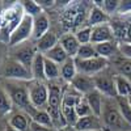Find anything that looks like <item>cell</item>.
<instances>
[{
    "mask_svg": "<svg viewBox=\"0 0 131 131\" xmlns=\"http://www.w3.org/2000/svg\"><path fill=\"white\" fill-rule=\"evenodd\" d=\"M115 101H117V105H118V109H119V113L123 117L126 123L131 127V105L128 102V98L117 97Z\"/></svg>",
    "mask_w": 131,
    "mask_h": 131,
    "instance_id": "obj_30",
    "label": "cell"
},
{
    "mask_svg": "<svg viewBox=\"0 0 131 131\" xmlns=\"http://www.w3.org/2000/svg\"><path fill=\"white\" fill-rule=\"evenodd\" d=\"M128 102H130V105H131V96L128 97Z\"/></svg>",
    "mask_w": 131,
    "mask_h": 131,
    "instance_id": "obj_43",
    "label": "cell"
},
{
    "mask_svg": "<svg viewBox=\"0 0 131 131\" xmlns=\"http://www.w3.org/2000/svg\"><path fill=\"white\" fill-rule=\"evenodd\" d=\"M72 128L75 131H101L102 130V122H101V118L91 114L88 117L79 118L76 125Z\"/></svg>",
    "mask_w": 131,
    "mask_h": 131,
    "instance_id": "obj_16",
    "label": "cell"
},
{
    "mask_svg": "<svg viewBox=\"0 0 131 131\" xmlns=\"http://www.w3.org/2000/svg\"><path fill=\"white\" fill-rule=\"evenodd\" d=\"M59 45L64 49V51L67 52V55L70 58H73V59L76 58L78 51L80 49V43L73 33H66V34H63L59 38Z\"/></svg>",
    "mask_w": 131,
    "mask_h": 131,
    "instance_id": "obj_17",
    "label": "cell"
},
{
    "mask_svg": "<svg viewBox=\"0 0 131 131\" xmlns=\"http://www.w3.org/2000/svg\"><path fill=\"white\" fill-rule=\"evenodd\" d=\"M118 49H119V55L131 59V42H121L118 45Z\"/></svg>",
    "mask_w": 131,
    "mask_h": 131,
    "instance_id": "obj_36",
    "label": "cell"
},
{
    "mask_svg": "<svg viewBox=\"0 0 131 131\" xmlns=\"http://www.w3.org/2000/svg\"><path fill=\"white\" fill-rule=\"evenodd\" d=\"M96 57H98V55L94 49V45L88 43V45H80V49H79L78 55H76L75 59H92Z\"/></svg>",
    "mask_w": 131,
    "mask_h": 131,
    "instance_id": "obj_32",
    "label": "cell"
},
{
    "mask_svg": "<svg viewBox=\"0 0 131 131\" xmlns=\"http://www.w3.org/2000/svg\"><path fill=\"white\" fill-rule=\"evenodd\" d=\"M101 122H102V130L106 131H125L127 127H130L119 113L115 98L114 100L105 98L101 114Z\"/></svg>",
    "mask_w": 131,
    "mask_h": 131,
    "instance_id": "obj_3",
    "label": "cell"
},
{
    "mask_svg": "<svg viewBox=\"0 0 131 131\" xmlns=\"http://www.w3.org/2000/svg\"><path fill=\"white\" fill-rule=\"evenodd\" d=\"M88 15L85 9V4L80 2H68L62 13V21L68 28H78Z\"/></svg>",
    "mask_w": 131,
    "mask_h": 131,
    "instance_id": "obj_7",
    "label": "cell"
},
{
    "mask_svg": "<svg viewBox=\"0 0 131 131\" xmlns=\"http://www.w3.org/2000/svg\"><path fill=\"white\" fill-rule=\"evenodd\" d=\"M45 76L46 81H58L60 79V66L45 58Z\"/></svg>",
    "mask_w": 131,
    "mask_h": 131,
    "instance_id": "obj_29",
    "label": "cell"
},
{
    "mask_svg": "<svg viewBox=\"0 0 131 131\" xmlns=\"http://www.w3.org/2000/svg\"><path fill=\"white\" fill-rule=\"evenodd\" d=\"M29 131H59V130L51 128V127H46V126H42V125H38V123H36V122L31 121V125H30Z\"/></svg>",
    "mask_w": 131,
    "mask_h": 131,
    "instance_id": "obj_38",
    "label": "cell"
},
{
    "mask_svg": "<svg viewBox=\"0 0 131 131\" xmlns=\"http://www.w3.org/2000/svg\"><path fill=\"white\" fill-rule=\"evenodd\" d=\"M31 75H33V80L46 81V76H45V55L41 54V52H37L34 60H33Z\"/></svg>",
    "mask_w": 131,
    "mask_h": 131,
    "instance_id": "obj_23",
    "label": "cell"
},
{
    "mask_svg": "<svg viewBox=\"0 0 131 131\" xmlns=\"http://www.w3.org/2000/svg\"><path fill=\"white\" fill-rule=\"evenodd\" d=\"M20 4H21V7H23V9H24V13L28 15V16H30V17H33V18L39 16L42 12H45V10L39 7V4L37 3V0H26V2H20Z\"/></svg>",
    "mask_w": 131,
    "mask_h": 131,
    "instance_id": "obj_31",
    "label": "cell"
},
{
    "mask_svg": "<svg viewBox=\"0 0 131 131\" xmlns=\"http://www.w3.org/2000/svg\"><path fill=\"white\" fill-rule=\"evenodd\" d=\"M109 21H110V16L101 7L93 5L91 8L89 13H88V26L93 28V26L101 25V24H107Z\"/></svg>",
    "mask_w": 131,
    "mask_h": 131,
    "instance_id": "obj_19",
    "label": "cell"
},
{
    "mask_svg": "<svg viewBox=\"0 0 131 131\" xmlns=\"http://www.w3.org/2000/svg\"><path fill=\"white\" fill-rule=\"evenodd\" d=\"M75 37L78 38L80 45H88V43H91V38H92V28L88 25L84 28H79L75 33Z\"/></svg>",
    "mask_w": 131,
    "mask_h": 131,
    "instance_id": "obj_33",
    "label": "cell"
},
{
    "mask_svg": "<svg viewBox=\"0 0 131 131\" xmlns=\"http://www.w3.org/2000/svg\"><path fill=\"white\" fill-rule=\"evenodd\" d=\"M31 36H33V17L24 15L17 28L10 33V36L7 41V45L8 47L17 46L20 43L31 41Z\"/></svg>",
    "mask_w": 131,
    "mask_h": 131,
    "instance_id": "obj_8",
    "label": "cell"
},
{
    "mask_svg": "<svg viewBox=\"0 0 131 131\" xmlns=\"http://www.w3.org/2000/svg\"><path fill=\"white\" fill-rule=\"evenodd\" d=\"M4 131H18V130H16V128H13L12 126H9L8 123L4 126Z\"/></svg>",
    "mask_w": 131,
    "mask_h": 131,
    "instance_id": "obj_41",
    "label": "cell"
},
{
    "mask_svg": "<svg viewBox=\"0 0 131 131\" xmlns=\"http://www.w3.org/2000/svg\"><path fill=\"white\" fill-rule=\"evenodd\" d=\"M118 10H122V12H126V10H131V2H121Z\"/></svg>",
    "mask_w": 131,
    "mask_h": 131,
    "instance_id": "obj_40",
    "label": "cell"
},
{
    "mask_svg": "<svg viewBox=\"0 0 131 131\" xmlns=\"http://www.w3.org/2000/svg\"><path fill=\"white\" fill-rule=\"evenodd\" d=\"M75 63L76 68H78V73L91 76V78L107 70L109 66V60L101 57H96L92 59H75Z\"/></svg>",
    "mask_w": 131,
    "mask_h": 131,
    "instance_id": "obj_10",
    "label": "cell"
},
{
    "mask_svg": "<svg viewBox=\"0 0 131 131\" xmlns=\"http://www.w3.org/2000/svg\"><path fill=\"white\" fill-rule=\"evenodd\" d=\"M76 75H78V68L73 58H68L63 64H60V79L66 84H71Z\"/></svg>",
    "mask_w": 131,
    "mask_h": 131,
    "instance_id": "obj_22",
    "label": "cell"
},
{
    "mask_svg": "<svg viewBox=\"0 0 131 131\" xmlns=\"http://www.w3.org/2000/svg\"><path fill=\"white\" fill-rule=\"evenodd\" d=\"M119 4H121V2H118V0H105V2H102V9L110 16L119 9Z\"/></svg>",
    "mask_w": 131,
    "mask_h": 131,
    "instance_id": "obj_35",
    "label": "cell"
},
{
    "mask_svg": "<svg viewBox=\"0 0 131 131\" xmlns=\"http://www.w3.org/2000/svg\"><path fill=\"white\" fill-rule=\"evenodd\" d=\"M30 118L33 122H36L38 125H42V126H46V127H51V128H55L54 127V122L49 114V112L46 109H34L30 114Z\"/></svg>",
    "mask_w": 131,
    "mask_h": 131,
    "instance_id": "obj_26",
    "label": "cell"
},
{
    "mask_svg": "<svg viewBox=\"0 0 131 131\" xmlns=\"http://www.w3.org/2000/svg\"><path fill=\"white\" fill-rule=\"evenodd\" d=\"M127 34H128V38L131 39V24L127 26Z\"/></svg>",
    "mask_w": 131,
    "mask_h": 131,
    "instance_id": "obj_42",
    "label": "cell"
},
{
    "mask_svg": "<svg viewBox=\"0 0 131 131\" xmlns=\"http://www.w3.org/2000/svg\"><path fill=\"white\" fill-rule=\"evenodd\" d=\"M0 76L5 80H16V81H30L33 80L31 71L28 70L16 59L8 55L3 67L0 68Z\"/></svg>",
    "mask_w": 131,
    "mask_h": 131,
    "instance_id": "obj_4",
    "label": "cell"
},
{
    "mask_svg": "<svg viewBox=\"0 0 131 131\" xmlns=\"http://www.w3.org/2000/svg\"><path fill=\"white\" fill-rule=\"evenodd\" d=\"M94 49L97 51V55L105 58V59H110V58H115L117 54H119V49H118V43L115 41H110V42H104V43H98L94 45Z\"/></svg>",
    "mask_w": 131,
    "mask_h": 131,
    "instance_id": "obj_20",
    "label": "cell"
},
{
    "mask_svg": "<svg viewBox=\"0 0 131 131\" xmlns=\"http://www.w3.org/2000/svg\"><path fill=\"white\" fill-rule=\"evenodd\" d=\"M86 102H88L91 110L93 113V115L101 118V114H102V107H104V101H105V97L98 92L97 89H94L93 92H91L89 94L84 96Z\"/></svg>",
    "mask_w": 131,
    "mask_h": 131,
    "instance_id": "obj_18",
    "label": "cell"
},
{
    "mask_svg": "<svg viewBox=\"0 0 131 131\" xmlns=\"http://www.w3.org/2000/svg\"><path fill=\"white\" fill-rule=\"evenodd\" d=\"M8 52H9V47H8V45H7V43L0 42V68L3 67L4 62H5L7 58H8Z\"/></svg>",
    "mask_w": 131,
    "mask_h": 131,
    "instance_id": "obj_37",
    "label": "cell"
},
{
    "mask_svg": "<svg viewBox=\"0 0 131 131\" xmlns=\"http://www.w3.org/2000/svg\"><path fill=\"white\" fill-rule=\"evenodd\" d=\"M70 85L72 86L76 92H79V93L83 94V96L89 94L91 92H93V91L96 89L93 78H91V76H86V75H81V73L76 75L75 79L71 81Z\"/></svg>",
    "mask_w": 131,
    "mask_h": 131,
    "instance_id": "obj_14",
    "label": "cell"
},
{
    "mask_svg": "<svg viewBox=\"0 0 131 131\" xmlns=\"http://www.w3.org/2000/svg\"><path fill=\"white\" fill-rule=\"evenodd\" d=\"M114 83H115V91L117 97H125L128 98L131 96V80L122 75H114Z\"/></svg>",
    "mask_w": 131,
    "mask_h": 131,
    "instance_id": "obj_24",
    "label": "cell"
},
{
    "mask_svg": "<svg viewBox=\"0 0 131 131\" xmlns=\"http://www.w3.org/2000/svg\"><path fill=\"white\" fill-rule=\"evenodd\" d=\"M63 91L64 86H62L58 81H51L49 84V101H47V107L46 110L49 112L54 127L57 130L67 127L64 122V118L62 114V101H63Z\"/></svg>",
    "mask_w": 131,
    "mask_h": 131,
    "instance_id": "obj_2",
    "label": "cell"
},
{
    "mask_svg": "<svg viewBox=\"0 0 131 131\" xmlns=\"http://www.w3.org/2000/svg\"><path fill=\"white\" fill-rule=\"evenodd\" d=\"M128 131H131V130H128Z\"/></svg>",
    "mask_w": 131,
    "mask_h": 131,
    "instance_id": "obj_45",
    "label": "cell"
},
{
    "mask_svg": "<svg viewBox=\"0 0 131 131\" xmlns=\"http://www.w3.org/2000/svg\"><path fill=\"white\" fill-rule=\"evenodd\" d=\"M59 42V38L57 37V34L54 31H47L43 37H41L37 42H36V46L38 52L41 54H46L47 51H50L54 46H57Z\"/></svg>",
    "mask_w": 131,
    "mask_h": 131,
    "instance_id": "obj_21",
    "label": "cell"
},
{
    "mask_svg": "<svg viewBox=\"0 0 131 131\" xmlns=\"http://www.w3.org/2000/svg\"><path fill=\"white\" fill-rule=\"evenodd\" d=\"M7 123L18 131H29L31 125V118L26 112L13 109V112L7 118Z\"/></svg>",
    "mask_w": 131,
    "mask_h": 131,
    "instance_id": "obj_12",
    "label": "cell"
},
{
    "mask_svg": "<svg viewBox=\"0 0 131 131\" xmlns=\"http://www.w3.org/2000/svg\"><path fill=\"white\" fill-rule=\"evenodd\" d=\"M47 31H50V18L46 12H42L39 16L33 18V36L31 41H38Z\"/></svg>",
    "mask_w": 131,
    "mask_h": 131,
    "instance_id": "obj_15",
    "label": "cell"
},
{
    "mask_svg": "<svg viewBox=\"0 0 131 131\" xmlns=\"http://www.w3.org/2000/svg\"><path fill=\"white\" fill-rule=\"evenodd\" d=\"M94 86L105 98H117V91H115V83H114V75L107 72L106 70L93 76Z\"/></svg>",
    "mask_w": 131,
    "mask_h": 131,
    "instance_id": "obj_11",
    "label": "cell"
},
{
    "mask_svg": "<svg viewBox=\"0 0 131 131\" xmlns=\"http://www.w3.org/2000/svg\"><path fill=\"white\" fill-rule=\"evenodd\" d=\"M115 31L110 24H101L92 28V38L91 43L92 45H98V43H104V42H110L114 41Z\"/></svg>",
    "mask_w": 131,
    "mask_h": 131,
    "instance_id": "obj_13",
    "label": "cell"
},
{
    "mask_svg": "<svg viewBox=\"0 0 131 131\" xmlns=\"http://www.w3.org/2000/svg\"><path fill=\"white\" fill-rule=\"evenodd\" d=\"M45 55V58L52 60L54 63H57V64H63L66 60H67L70 57L67 55V52L64 51V49L59 45V42H58V45L57 46H54L50 51H47L46 54H43Z\"/></svg>",
    "mask_w": 131,
    "mask_h": 131,
    "instance_id": "obj_28",
    "label": "cell"
},
{
    "mask_svg": "<svg viewBox=\"0 0 131 131\" xmlns=\"http://www.w3.org/2000/svg\"><path fill=\"white\" fill-rule=\"evenodd\" d=\"M4 88L7 89L15 109L24 110L30 114L36 107H33L29 100V91H28V81H16V80H5L2 79Z\"/></svg>",
    "mask_w": 131,
    "mask_h": 131,
    "instance_id": "obj_1",
    "label": "cell"
},
{
    "mask_svg": "<svg viewBox=\"0 0 131 131\" xmlns=\"http://www.w3.org/2000/svg\"><path fill=\"white\" fill-rule=\"evenodd\" d=\"M37 3L39 4V7L45 10V8H51L54 4H55V2H49V0H37Z\"/></svg>",
    "mask_w": 131,
    "mask_h": 131,
    "instance_id": "obj_39",
    "label": "cell"
},
{
    "mask_svg": "<svg viewBox=\"0 0 131 131\" xmlns=\"http://www.w3.org/2000/svg\"><path fill=\"white\" fill-rule=\"evenodd\" d=\"M0 131H4V127H2V126H0Z\"/></svg>",
    "mask_w": 131,
    "mask_h": 131,
    "instance_id": "obj_44",
    "label": "cell"
},
{
    "mask_svg": "<svg viewBox=\"0 0 131 131\" xmlns=\"http://www.w3.org/2000/svg\"><path fill=\"white\" fill-rule=\"evenodd\" d=\"M75 110H76V114H78L79 118L88 117V115L93 114L92 110H91V107H89V105H88V102H86V100H85V97H83L81 100L78 102V105L75 106Z\"/></svg>",
    "mask_w": 131,
    "mask_h": 131,
    "instance_id": "obj_34",
    "label": "cell"
},
{
    "mask_svg": "<svg viewBox=\"0 0 131 131\" xmlns=\"http://www.w3.org/2000/svg\"><path fill=\"white\" fill-rule=\"evenodd\" d=\"M24 9L21 7V4H13L12 7L7 8L5 10H3L2 16H0V28L3 30H5V33H8V38L10 36L17 25L20 24V21L24 17Z\"/></svg>",
    "mask_w": 131,
    "mask_h": 131,
    "instance_id": "obj_9",
    "label": "cell"
},
{
    "mask_svg": "<svg viewBox=\"0 0 131 131\" xmlns=\"http://www.w3.org/2000/svg\"><path fill=\"white\" fill-rule=\"evenodd\" d=\"M37 52H38V50H37V46H36V42L28 41V42H24V43H20L17 46L9 47L8 55L10 58L16 59L23 66H25L28 70L31 71V64H33V60H34V58L37 55Z\"/></svg>",
    "mask_w": 131,
    "mask_h": 131,
    "instance_id": "obj_5",
    "label": "cell"
},
{
    "mask_svg": "<svg viewBox=\"0 0 131 131\" xmlns=\"http://www.w3.org/2000/svg\"><path fill=\"white\" fill-rule=\"evenodd\" d=\"M113 64L114 68L117 70L118 75H122L125 78H127L128 80H131V59L123 58L122 55H117L113 59Z\"/></svg>",
    "mask_w": 131,
    "mask_h": 131,
    "instance_id": "obj_27",
    "label": "cell"
},
{
    "mask_svg": "<svg viewBox=\"0 0 131 131\" xmlns=\"http://www.w3.org/2000/svg\"><path fill=\"white\" fill-rule=\"evenodd\" d=\"M29 100L33 107L36 109H46L49 101V85L46 81L30 80L28 81Z\"/></svg>",
    "mask_w": 131,
    "mask_h": 131,
    "instance_id": "obj_6",
    "label": "cell"
},
{
    "mask_svg": "<svg viewBox=\"0 0 131 131\" xmlns=\"http://www.w3.org/2000/svg\"><path fill=\"white\" fill-rule=\"evenodd\" d=\"M13 109L15 106L12 104V100H10L7 89L4 88L2 80H0V117L9 115L13 112Z\"/></svg>",
    "mask_w": 131,
    "mask_h": 131,
    "instance_id": "obj_25",
    "label": "cell"
}]
</instances>
